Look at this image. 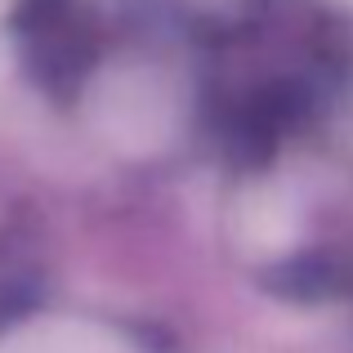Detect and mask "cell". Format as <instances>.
Returning a JSON list of instances; mask_svg holds the SVG:
<instances>
[{"label": "cell", "instance_id": "cell-1", "mask_svg": "<svg viewBox=\"0 0 353 353\" xmlns=\"http://www.w3.org/2000/svg\"><path fill=\"white\" fill-rule=\"evenodd\" d=\"M0 353H134L108 327L81 318H41L0 336Z\"/></svg>", "mask_w": 353, "mask_h": 353}]
</instances>
